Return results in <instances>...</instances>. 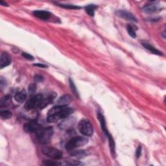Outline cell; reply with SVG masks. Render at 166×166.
Listing matches in <instances>:
<instances>
[{
	"instance_id": "obj_1",
	"label": "cell",
	"mask_w": 166,
	"mask_h": 166,
	"mask_svg": "<svg viewBox=\"0 0 166 166\" xmlns=\"http://www.w3.org/2000/svg\"><path fill=\"white\" fill-rule=\"evenodd\" d=\"M55 97V94L54 93H50L47 97H45L42 93H39L38 95L33 96L29 100L26 102L25 105V108L27 110H32L37 109L38 108H43L46 105L53 100Z\"/></svg>"
},
{
	"instance_id": "obj_2",
	"label": "cell",
	"mask_w": 166,
	"mask_h": 166,
	"mask_svg": "<svg viewBox=\"0 0 166 166\" xmlns=\"http://www.w3.org/2000/svg\"><path fill=\"white\" fill-rule=\"evenodd\" d=\"M73 112L72 108L67 106L57 105L51 108L48 112L47 120L49 123H55L60 119L68 117Z\"/></svg>"
},
{
	"instance_id": "obj_3",
	"label": "cell",
	"mask_w": 166,
	"mask_h": 166,
	"mask_svg": "<svg viewBox=\"0 0 166 166\" xmlns=\"http://www.w3.org/2000/svg\"><path fill=\"white\" fill-rule=\"evenodd\" d=\"M37 138L42 144H47L50 142L53 135V129L51 126L46 128H41L36 133Z\"/></svg>"
},
{
	"instance_id": "obj_4",
	"label": "cell",
	"mask_w": 166,
	"mask_h": 166,
	"mask_svg": "<svg viewBox=\"0 0 166 166\" xmlns=\"http://www.w3.org/2000/svg\"><path fill=\"white\" fill-rule=\"evenodd\" d=\"M88 142V139L86 138L81 137V136L74 137L73 138H71V140L66 143V150L70 151V150L76 149V148L85 146Z\"/></svg>"
},
{
	"instance_id": "obj_5",
	"label": "cell",
	"mask_w": 166,
	"mask_h": 166,
	"mask_svg": "<svg viewBox=\"0 0 166 166\" xmlns=\"http://www.w3.org/2000/svg\"><path fill=\"white\" fill-rule=\"evenodd\" d=\"M78 130L81 133L86 136H92L93 133V129L88 121L86 119H82L78 125Z\"/></svg>"
},
{
	"instance_id": "obj_6",
	"label": "cell",
	"mask_w": 166,
	"mask_h": 166,
	"mask_svg": "<svg viewBox=\"0 0 166 166\" xmlns=\"http://www.w3.org/2000/svg\"><path fill=\"white\" fill-rule=\"evenodd\" d=\"M42 151L45 155L53 159L58 160L60 159L62 157V153L55 147H45L42 149Z\"/></svg>"
},
{
	"instance_id": "obj_7",
	"label": "cell",
	"mask_w": 166,
	"mask_h": 166,
	"mask_svg": "<svg viewBox=\"0 0 166 166\" xmlns=\"http://www.w3.org/2000/svg\"><path fill=\"white\" fill-rule=\"evenodd\" d=\"M42 128L41 125L36 121H31L24 125L23 129L25 132L28 133H37V132Z\"/></svg>"
},
{
	"instance_id": "obj_8",
	"label": "cell",
	"mask_w": 166,
	"mask_h": 166,
	"mask_svg": "<svg viewBox=\"0 0 166 166\" xmlns=\"http://www.w3.org/2000/svg\"><path fill=\"white\" fill-rule=\"evenodd\" d=\"M117 14L121 18L123 19H125L129 21H132V22H138V20L133 14L132 13H129V12L126 11L120 10L117 11Z\"/></svg>"
},
{
	"instance_id": "obj_9",
	"label": "cell",
	"mask_w": 166,
	"mask_h": 166,
	"mask_svg": "<svg viewBox=\"0 0 166 166\" xmlns=\"http://www.w3.org/2000/svg\"><path fill=\"white\" fill-rule=\"evenodd\" d=\"M11 63V59L7 53H2L0 56V68L1 69L7 67Z\"/></svg>"
},
{
	"instance_id": "obj_10",
	"label": "cell",
	"mask_w": 166,
	"mask_h": 166,
	"mask_svg": "<svg viewBox=\"0 0 166 166\" xmlns=\"http://www.w3.org/2000/svg\"><path fill=\"white\" fill-rule=\"evenodd\" d=\"M33 14L37 18L44 20H46L50 18L51 16L49 12L46 11H35L33 12Z\"/></svg>"
},
{
	"instance_id": "obj_11",
	"label": "cell",
	"mask_w": 166,
	"mask_h": 166,
	"mask_svg": "<svg viewBox=\"0 0 166 166\" xmlns=\"http://www.w3.org/2000/svg\"><path fill=\"white\" fill-rule=\"evenodd\" d=\"M159 10H160L159 5L155 4L147 5L143 8V11L144 12V13H147V14L155 13H156V12Z\"/></svg>"
},
{
	"instance_id": "obj_12",
	"label": "cell",
	"mask_w": 166,
	"mask_h": 166,
	"mask_svg": "<svg viewBox=\"0 0 166 166\" xmlns=\"http://www.w3.org/2000/svg\"><path fill=\"white\" fill-rule=\"evenodd\" d=\"M27 97V94L25 90H21V91H19L16 92V95L14 96V99L15 101L18 102H23L25 100Z\"/></svg>"
},
{
	"instance_id": "obj_13",
	"label": "cell",
	"mask_w": 166,
	"mask_h": 166,
	"mask_svg": "<svg viewBox=\"0 0 166 166\" xmlns=\"http://www.w3.org/2000/svg\"><path fill=\"white\" fill-rule=\"evenodd\" d=\"M142 45H143V46L146 48V49L149 50L150 52L153 53V54H155V55H162V53L161 51H160L159 50L156 49L155 47H153V46H151V45L147 43V42H143Z\"/></svg>"
},
{
	"instance_id": "obj_14",
	"label": "cell",
	"mask_w": 166,
	"mask_h": 166,
	"mask_svg": "<svg viewBox=\"0 0 166 166\" xmlns=\"http://www.w3.org/2000/svg\"><path fill=\"white\" fill-rule=\"evenodd\" d=\"M71 101V97L69 95H64L60 97L58 101L59 105L62 106H67V105Z\"/></svg>"
},
{
	"instance_id": "obj_15",
	"label": "cell",
	"mask_w": 166,
	"mask_h": 166,
	"mask_svg": "<svg viewBox=\"0 0 166 166\" xmlns=\"http://www.w3.org/2000/svg\"><path fill=\"white\" fill-rule=\"evenodd\" d=\"M70 155L72 156L77 157V158H83L87 155V153L85 150H70Z\"/></svg>"
},
{
	"instance_id": "obj_16",
	"label": "cell",
	"mask_w": 166,
	"mask_h": 166,
	"mask_svg": "<svg viewBox=\"0 0 166 166\" xmlns=\"http://www.w3.org/2000/svg\"><path fill=\"white\" fill-rule=\"evenodd\" d=\"M98 119L99 120V121L101 123V127L102 131L105 133L107 136L109 134H108V132L107 131V126H106V123H105V117H103V116L102 115L101 113H98Z\"/></svg>"
},
{
	"instance_id": "obj_17",
	"label": "cell",
	"mask_w": 166,
	"mask_h": 166,
	"mask_svg": "<svg viewBox=\"0 0 166 166\" xmlns=\"http://www.w3.org/2000/svg\"><path fill=\"white\" fill-rule=\"evenodd\" d=\"M96 8H97V6H95V5H89L85 7V11L90 16L93 17L94 16L95 11L96 10Z\"/></svg>"
},
{
	"instance_id": "obj_18",
	"label": "cell",
	"mask_w": 166,
	"mask_h": 166,
	"mask_svg": "<svg viewBox=\"0 0 166 166\" xmlns=\"http://www.w3.org/2000/svg\"><path fill=\"white\" fill-rule=\"evenodd\" d=\"M0 116H1V118L7 119L11 118L12 116H13V114L9 110H4L0 112Z\"/></svg>"
},
{
	"instance_id": "obj_19",
	"label": "cell",
	"mask_w": 166,
	"mask_h": 166,
	"mask_svg": "<svg viewBox=\"0 0 166 166\" xmlns=\"http://www.w3.org/2000/svg\"><path fill=\"white\" fill-rule=\"evenodd\" d=\"M10 99L11 98L10 97H8V96H6V97H5L4 98H3L1 99V102H0V106H1V107H7V105L9 104Z\"/></svg>"
},
{
	"instance_id": "obj_20",
	"label": "cell",
	"mask_w": 166,
	"mask_h": 166,
	"mask_svg": "<svg viewBox=\"0 0 166 166\" xmlns=\"http://www.w3.org/2000/svg\"><path fill=\"white\" fill-rule=\"evenodd\" d=\"M59 6L64 8H68V9H80V7H77L73 5H68V4H59Z\"/></svg>"
},
{
	"instance_id": "obj_21",
	"label": "cell",
	"mask_w": 166,
	"mask_h": 166,
	"mask_svg": "<svg viewBox=\"0 0 166 166\" xmlns=\"http://www.w3.org/2000/svg\"><path fill=\"white\" fill-rule=\"evenodd\" d=\"M126 29H127V32L129 33V35L131 36L132 38H135L136 37V34L134 29L131 25H128Z\"/></svg>"
},
{
	"instance_id": "obj_22",
	"label": "cell",
	"mask_w": 166,
	"mask_h": 166,
	"mask_svg": "<svg viewBox=\"0 0 166 166\" xmlns=\"http://www.w3.org/2000/svg\"><path fill=\"white\" fill-rule=\"evenodd\" d=\"M69 84H70V87H71V88L72 92L74 93V94L75 95L78 96V92H77L76 87H75V85L74 84V83L71 79H69Z\"/></svg>"
},
{
	"instance_id": "obj_23",
	"label": "cell",
	"mask_w": 166,
	"mask_h": 166,
	"mask_svg": "<svg viewBox=\"0 0 166 166\" xmlns=\"http://www.w3.org/2000/svg\"><path fill=\"white\" fill-rule=\"evenodd\" d=\"M46 165H60V163L56 162H51L50 160H47L44 164Z\"/></svg>"
},
{
	"instance_id": "obj_24",
	"label": "cell",
	"mask_w": 166,
	"mask_h": 166,
	"mask_svg": "<svg viewBox=\"0 0 166 166\" xmlns=\"http://www.w3.org/2000/svg\"><path fill=\"white\" fill-rule=\"evenodd\" d=\"M22 56L24 57V58H25V59L30 60H32L33 59H34V58H33V57L32 55H29V54L27 53H23Z\"/></svg>"
},
{
	"instance_id": "obj_25",
	"label": "cell",
	"mask_w": 166,
	"mask_h": 166,
	"mask_svg": "<svg viewBox=\"0 0 166 166\" xmlns=\"http://www.w3.org/2000/svg\"><path fill=\"white\" fill-rule=\"evenodd\" d=\"M80 164L79 162L75 161V160H69V161H66V164L68 165H78Z\"/></svg>"
},
{
	"instance_id": "obj_26",
	"label": "cell",
	"mask_w": 166,
	"mask_h": 166,
	"mask_svg": "<svg viewBox=\"0 0 166 166\" xmlns=\"http://www.w3.org/2000/svg\"><path fill=\"white\" fill-rule=\"evenodd\" d=\"M35 80L36 82H42V81H44V77L41 76V75H37L35 77Z\"/></svg>"
},
{
	"instance_id": "obj_27",
	"label": "cell",
	"mask_w": 166,
	"mask_h": 166,
	"mask_svg": "<svg viewBox=\"0 0 166 166\" xmlns=\"http://www.w3.org/2000/svg\"><path fill=\"white\" fill-rule=\"evenodd\" d=\"M141 153V147L139 146L136 150V155L137 158H139V157L140 156Z\"/></svg>"
},
{
	"instance_id": "obj_28",
	"label": "cell",
	"mask_w": 166,
	"mask_h": 166,
	"mask_svg": "<svg viewBox=\"0 0 166 166\" xmlns=\"http://www.w3.org/2000/svg\"><path fill=\"white\" fill-rule=\"evenodd\" d=\"M35 88H36L35 84H31V85H30L29 88V92H31V93H33L35 91Z\"/></svg>"
},
{
	"instance_id": "obj_29",
	"label": "cell",
	"mask_w": 166,
	"mask_h": 166,
	"mask_svg": "<svg viewBox=\"0 0 166 166\" xmlns=\"http://www.w3.org/2000/svg\"><path fill=\"white\" fill-rule=\"evenodd\" d=\"M35 66H37V67H39V68H47L46 65L42 64H34Z\"/></svg>"
},
{
	"instance_id": "obj_30",
	"label": "cell",
	"mask_w": 166,
	"mask_h": 166,
	"mask_svg": "<svg viewBox=\"0 0 166 166\" xmlns=\"http://www.w3.org/2000/svg\"><path fill=\"white\" fill-rule=\"evenodd\" d=\"M0 4L2 5H4V6H8V5H7V4H6V3L4 2L3 1H0Z\"/></svg>"
}]
</instances>
